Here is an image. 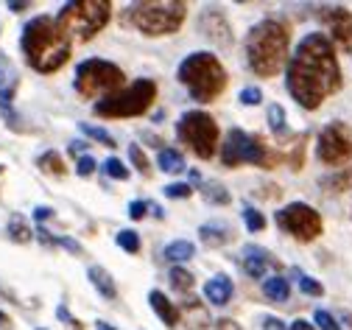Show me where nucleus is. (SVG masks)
<instances>
[{
    "mask_svg": "<svg viewBox=\"0 0 352 330\" xmlns=\"http://www.w3.org/2000/svg\"><path fill=\"white\" fill-rule=\"evenodd\" d=\"M288 92L305 110H319L341 90V68L324 34H307L288 62Z\"/></svg>",
    "mask_w": 352,
    "mask_h": 330,
    "instance_id": "f257e3e1",
    "label": "nucleus"
},
{
    "mask_svg": "<svg viewBox=\"0 0 352 330\" xmlns=\"http://www.w3.org/2000/svg\"><path fill=\"white\" fill-rule=\"evenodd\" d=\"M20 48L36 73H56L70 59V37L51 17H34L20 37Z\"/></svg>",
    "mask_w": 352,
    "mask_h": 330,
    "instance_id": "f03ea898",
    "label": "nucleus"
},
{
    "mask_svg": "<svg viewBox=\"0 0 352 330\" xmlns=\"http://www.w3.org/2000/svg\"><path fill=\"white\" fill-rule=\"evenodd\" d=\"M288 42H291V34L280 20L257 23L246 37V62H249V68L263 79L277 76L283 70L285 59H288Z\"/></svg>",
    "mask_w": 352,
    "mask_h": 330,
    "instance_id": "7ed1b4c3",
    "label": "nucleus"
},
{
    "mask_svg": "<svg viewBox=\"0 0 352 330\" xmlns=\"http://www.w3.org/2000/svg\"><path fill=\"white\" fill-rule=\"evenodd\" d=\"M176 79L188 87L190 99L201 104L215 101L227 87V70L212 54H190L176 70Z\"/></svg>",
    "mask_w": 352,
    "mask_h": 330,
    "instance_id": "20e7f679",
    "label": "nucleus"
},
{
    "mask_svg": "<svg viewBox=\"0 0 352 330\" xmlns=\"http://www.w3.org/2000/svg\"><path fill=\"white\" fill-rule=\"evenodd\" d=\"M126 17L131 20V25L140 28L148 37H162V34H173L188 17V3H173V0H140V3H131Z\"/></svg>",
    "mask_w": 352,
    "mask_h": 330,
    "instance_id": "39448f33",
    "label": "nucleus"
},
{
    "mask_svg": "<svg viewBox=\"0 0 352 330\" xmlns=\"http://www.w3.org/2000/svg\"><path fill=\"white\" fill-rule=\"evenodd\" d=\"M112 14V3L107 0H76V3H65L56 14V23L76 34L78 39H93Z\"/></svg>",
    "mask_w": 352,
    "mask_h": 330,
    "instance_id": "423d86ee",
    "label": "nucleus"
},
{
    "mask_svg": "<svg viewBox=\"0 0 352 330\" xmlns=\"http://www.w3.org/2000/svg\"><path fill=\"white\" fill-rule=\"evenodd\" d=\"M157 99V84L151 79H138L123 92H115L109 99H101L96 104V115L101 118H135L143 115Z\"/></svg>",
    "mask_w": 352,
    "mask_h": 330,
    "instance_id": "0eeeda50",
    "label": "nucleus"
},
{
    "mask_svg": "<svg viewBox=\"0 0 352 330\" xmlns=\"http://www.w3.org/2000/svg\"><path fill=\"white\" fill-rule=\"evenodd\" d=\"M123 84V70L104 59H84L76 68V92L84 99H109Z\"/></svg>",
    "mask_w": 352,
    "mask_h": 330,
    "instance_id": "6e6552de",
    "label": "nucleus"
},
{
    "mask_svg": "<svg viewBox=\"0 0 352 330\" xmlns=\"http://www.w3.org/2000/svg\"><path fill=\"white\" fill-rule=\"evenodd\" d=\"M176 134L182 137V143H188V149L201 157V160H210L215 154V146H218V126L215 121L207 115V112H185L179 121H176Z\"/></svg>",
    "mask_w": 352,
    "mask_h": 330,
    "instance_id": "1a4fd4ad",
    "label": "nucleus"
},
{
    "mask_svg": "<svg viewBox=\"0 0 352 330\" xmlns=\"http://www.w3.org/2000/svg\"><path fill=\"white\" fill-rule=\"evenodd\" d=\"M221 163L235 168L241 163H254V165H263V168H274L272 165V157L266 154L257 140L252 134H246L243 129H230L227 132V140L221 146Z\"/></svg>",
    "mask_w": 352,
    "mask_h": 330,
    "instance_id": "9d476101",
    "label": "nucleus"
},
{
    "mask_svg": "<svg viewBox=\"0 0 352 330\" xmlns=\"http://www.w3.org/2000/svg\"><path fill=\"white\" fill-rule=\"evenodd\" d=\"M277 227L288 235H294L296 241H314L322 235V216L305 202H294L283 210H277Z\"/></svg>",
    "mask_w": 352,
    "mask_h": 330,
    "instance_id": "9b49d317",
    "label": "nucleus"
},
{
    "mask_svg": "<svg viewBox=\"0 0 352 330\" xmlns=\"http://www.w3.org/2000/svg\"><path fill=\"white\" fill-rule=\"evenodd\" d=\"M316 154L327 165H344L352 160V129L346 123H327L316 140Z\"/></svg>",
    "mask_w": 352,
    "mask_h": 330,
    "instance_id": "f8f14e48",
    "label": "nucleus"
},
{
    "mask_svg": "<svg viewBox=\"0 0 352 330\" xmlns=\"http://www.w3.org/2000/svg\"><path fill=\"white\" fill-rule=\"evenodd\" d=\"M322 20L327 23L333 42L341 51H352V12L346 6H327V12H322Z\"/></svg>",
    "mask_w": 352,
    "mask_h": 330,
    "instance_id": "ddd939ff",
    "label": "nucleus"
},
{
    "mask_svg": "<svg viewBox=\"0 0 352 330\" xmlns=\"http://www.w3.org/2000/svg\"><path fill=\"white\" fill-rule=\"evenodd\" d=\"M280 263L272 258L269 249H263V247H243V271L249 277H266V269H277Z\"/></svg>",
    "mask_w": 352,
    "mask_h": 330,
    "instance_id": "4468645a",
    "label": "nucleus"
},
{
    "mask_svg": "<svg viewBox=\"0 0 352 330\" xmlns=\"http://www.w3.org/2000/svg\"><path fill=\"white\" fill-rule=\"evenodd\" d=\"M179 322H185L188 330H204L210 327V313L199 300H188L179 311Z\"/></svg>",
    "mask_w": 352,
    "mask_h": 330,
    "instance_id": "2eb2a0df",
    "label": "nucleus"
},
{
    "mask_svg": "<svg viewBox=\"0 0 352 330\" xmlns=\"http://www.w3.org/2000/svg\"><path fill=\"white\" fill-rule=\"evenodd\" d=\"M232 291H235V286H232V280H230L227 274L212 277L207 286H204V297H207L210 302H215V305H227V302L232 300Z\"/></svg>",
    "mask_w": 352,
    "mask_h": 330,
    "instance_id": "dca6fc26",
    "label": "nucleus"
},
{
    "mask_svg": "<svg viewBox=\"0 0 352 330\" xmlns=\"http://www.w3.org/2000/svg\"><path fill=\"white\" fill-rule=\"evenodd\" d=\"M199 238H201V244H207V247H224V244L232 241V232H230L227 224L210 221V224H204V227L199 229Z\"/></svg>",
    "mask_w": 352,
    "mask_h": 330,
    "instance_id": "f3484780",
    "label": "nucleus"
},
{
    "mask_svg": "<svg viewBox=\"0 0 352 330\" xmlns=\"http://www.w3.org/2000/svg\"><path fill=\"white\" fill-rule=\"evenodd\" d=\"M148 302H151V308L160 313V319H162L168 327L179 324V311H176V305H173L162 291H151V294H148Z\"/></svg>",
    "mask_w": 352,
    "mask_h": 330,
    "instance_id": "a211bd4d",
    "label": "nucleus"
},
{
    "mask_svg": "<svg viewBox=\"0 0 352 330\" xmlns=\"http://www.w3.org/2000/svg\"><path fill=\"white\" fill-rule=\"evenodd\" d=\"M87 277H90V282L98 289L101 297H107V300H118V286H115V280L109 277V271H104L101 266H90Z\"/></svg>",
    "mask_w": 352,
    "mask_h": 330,
    "instance_id": "6ab92c4d",
    "label": "nucleus"
},
{
    "mask_svg": "<svg viewBox=\"0 0 352 330\" xmlns=\"http://www.w3.org/2000/svg\"><path fill=\"white\" fill-rule=\"evenodd\" d=\"M14 90H17V70H14V65L3 54H0V99L12 101Z\"/></svg>",
    "mask_w": 352,
    "mask_h": 330,
    "instance_id": "aec40b11",
    "label": "nucleus"
},
{
    "mask_svg": "<svg viewBox=\"0 0 352 330\" xmlns=\"http://www.w3.org/2000/svg\"><path fill=\"white\" fill-rule=\"evenodd\" d=\"M263 291H266V297L274 302H285L291 297V282L283 274H272L266 282H263Z\"/></svg>",
    "mask_w": 352,
    "mask_h": 330,
    "instance_id": "412c9836",
    "label": "nucleus"
},
{
    "mask_svg": "<svg viewBox=\"0 0 352 330\" xmlns=\"http://www.w3.org/2000/svg\"><path fill=\"white\" fill-rule=\"evenodd\" d=\"M157 165L165 174H179V171H185V157L176 152V149H162L160 157H157Z\"/></svg>",
    "mask_w": 352,
    "mask_h": 330,
    "instance_id": "4be33fe9",
    "label": "nucleus"
},
{
    "mask_svg": "<svg viewBox=\"0 0 352 330\" xmlns=\"http://www.w3.org/2000/svg\"><path fill=\"white\" fill-rule=\"evenodd\" d=\"M9 238L17 241V244H28V241H31V227H28L25 216L14 213V216L9 218Z\"/></svg>",
    "mask_w": 352,
    "mask_h": 330,
    "instance_id": "5701e85b",
    "label": "nucleus"
},
{
    "mask_svg": "<svg viewBox=\"0 0 352 330\" xmlns=\"http://www.w3.org/2000/svg\"><path fill=\"white\" fill-rule=\"evenodd\" d=\"M193 255H196V247H193L190 241H173V244H168V247H165V258H168L170 263L190 260Z\"/></svg>",
    "mask_w": 352,
    "mask_h": 330,
    "instance_id": "b1692460",
    "label": "nucleus"
},
{
    "mask_svg": "<svg viewBox=\"0 0 352 330\" xmlns=\"http://www.w3.org/2000/svg\"><path fill=\"white\" fill-rule=\"evenodd\" d=\"M36 165L45 171V174H54V176H65V163H62V157H59V152H45L39 160H36Z\"/></svg>",
    "mask_w": 352,
    "mask_h": 330,
    "instance_id": "393cba45",
    "label": "nucleus"
},
{
    "mask_svg": "<svg viewBox=\"0 0 352 330\" xmlns=\"http://www.w3.org/2000/svg\"><path fill=\"white\" fill-rule=\"evenodd\" d=\"M168 277H170V286L176 291H190L193 289V274L188 269H182V266H173Z\"/></svg>",
    "mask_w": 352,
    "mask_h": 330,
    "instance_id": "a878e982",
    "label": "nucleus"
},
{
    "mask_svg": "<svg viewBox=\"0 0 352 330\" xmlns=\"http://www.w3.org/2000/svg\"><path fill=\"white\" fill-rule=\"evenodd\" d=\"M118 244H120L123 252L135 255V252H140V235L131 232V229H120V232H118Z\"/></svg>",
    "mask_w": 352,
    "mask_h": 330,
    "instance_id": "bb28decb",
    "label": "nucleus"
},
{
    "mask_svg": "<svg viewBox=\"0 0 352 330\" xmlns=\"http://www.w3.org/2000/svg\"><path fill=\"white\" fill-rule=\"evenodd\" d=\"M201 194H204V199L210 205H230V194L224 191L221 185H215V182H210L207 187H201Z\"/></svg>",
    "mask_w": 352,
    "mask_h": 330,
    "instance_id": "cd10ccee",
    "label": "nucleus"
},
{
    "mask_svg": "<svg viewBox=\"0 0 352 330\" xmlns=\"http://www.w3.org/2000/svg\"><path fill=\"white\" fill-rule=\"evenodd\" d=\"M269 126H272V132H274L277 137L285 134V110H283L280 104H272V107H269Z\"/></svg>",
    "mask_w": 352,
    "mask_h": 330,
    "instance_id": "c85d7f7f",
    "label": "nucleus"
},
{
    "mask_svg": "<svg viewBox=\"0 0 352 330\" xmlns=\"http://www.w3.org/2000/svg\"><path fill=\"white\" fill-rule=\"evenodd\" d=\"M243 221H246L249 232H260L263 227H266V216H263L260 210H254L252 205H246V207H243Z\"/></svg>",
    "mask_w": 352,
    "mask_h": 330,
    "instance_id": "c756f323",
    "label": "nucleus"
},
{
    "mask_svg": "<svg viewBox=\"0 0 352 330\" xmlns=\"http://www.w3.org/2000/svg\"><path fill=\"white\" fill-rule=\"evenodd\" d=\"M129 157H131V163H135V168H138L143 176L151 174V163H148V157L143 154V149H140L138 143H131V146H129Z\"/></svg>",
    "mask_w": 352,
    "mask_h": 330,
    "instance_id": "7c9ffc66",
    "label": "nucleus"
},
{
    "mask_svg": "<svg viewBox=\"0 0 352 330\" xmlns=\"http://www.w3.org/2000/svg\"><path fill=\"white\" fill-rule=\"evenodd\" d=\"M87 137H93V140H98L101 146H109V149H115V137L109 134V132H104V129H98V126H87V123H81L78 126Z\"/></svg>",
    "mask_w": 352,
    "mask_h": 330,
    "instance_id": "2f4dec72",
    "label": "nucleus"
},
{
    "mask_svg": "<svg viewBox=\"0 0 352 330\" xmlns=\"http://www.w3.org/2000/svg\"><path fill=\"white\" fill-rule=\"evenodd\" d=\"M101 171L109 176V179H126L129 176V168L118 160V157H112V160H107L104 165H101Z\"/></svg>",
    "mask_w": 352,
    "mask_h": 330,
    "instance_id": "473e14b6",
    "label": "nucleus"
},
{
    "mask_svg": "<svg viewBox=\"0 0 352 330\" xmlns=\"http://www.w3.org/2000/svg\"><path fill=\"white\" fill-rule=\"evenodd\" d=\"M299 289H302V294H307V297H322V294H324L322 282H316L314 277H305V274H299Z\"/></svg>",
    "mask_w": 352,
    "mask_h": 330,
    "instance_id": "72a5a7b5",
    "label": "nucleus"
},
{
    "mask_svg": "<svg viewBox=\"0 0 352 330\" xmlns=\"http://www.w3.org/2000/svg\"><path fill=\"white\" fill-rule=\"evenodd\" d=\"M165 196H170V199H190L193 187L185 185V182H173V185H165Z\"/></svg>",
    "mask_w": 352,
    "mask_h": 330,
    "instance_id": "f704fd0d",
    "label": "nucleus"
},
{
    "mask_svg": "<svg viewBox=\"0 0 352 330\" xmlns=\"http://www.w3.org/2000/svg\"><path fill=\"white\" fill-rule=\"evenodd\" d=\"M316 324H319V330H341V324L336 322V316L333 313H327V311H316Z\"/></svg>",
    "mask_w": 352,
    "mask_h": 330,
    "instance_id": "c9c22d12",
    "label": "nucleus"
},
{
    "mask_svg": "<svg viewBox=\"0 0 352 330\" xmlns=\"http://www.w3.org/2000/svg\"><path fill=\"white\" fill-rule=\"evenodd\" d=\"M260 90L257 87H246V90H241V104H246V107H257L260 104Z\"/></svg>",
    "mask_w": 352,
    "mask_h": 330,
    "instance_id": "e433bc0d",
    "label": "nucleus"
},
{
    "mask_svg": "<svg viewBox=\"0 0 352 330\" xmlns=\"http://www.w3.org/2000/svg\"><path fill=\"white\" fill-rule=\"evenodd\" d=\"M93 171H96V160H93L90 154L78 157V165H76V174H78V176H90Z\"/></svg>",
    "mask_w": 352,
    "mask_h": 330,
    "instance_id": "4c0bfd02",
    "label": "nucleus"
},
{
    "mask_svg": "<svg viewBox=\"0 0 352 330\" xmlns=\"http://www.w3.org/2000/svg\"><path fill=\"white\" fill-rule=\"evenodd\" d=\"M146 210H148V205H146V202H131V205H129V216L135 218V221H138V218H143V216H146Z\"/></svg>",
    "mask_w": 352,
    "mask_h": 330,
    "instance_id": "58836bf2",
    "label": "nucleus"
},
{
    "mask_svg": "<svg viewBox=\"0 0 352 330\" xmlns=\"http://www.w3.org/2000/svg\"><path fill=\"white\" fill-rule=\"evenodd\" d=\"M36 238H39L42 244H45V247H56V244H59V238H51L45 227H39V229H36Z\"/></svg>",
    "mask_w": 352,
    "mask_h": 330,
    "instance_id": "ea45409f",
    "label": "nucleus"
},
{
    "mask_svg": "<svg viewBox=\"0 0 352 330\" xmlns=\"http://www.w3.org/2000/svg\"><path fill=\"white\" fill-rule=\"evenodd\" d=\"M263 330H285V324L277 316H266L263 319Z\"/></svg>",
    "mask_w": 352,
    "mask_h": 330,
    "instance_id": "a19ab883",
    "label": "nucleus"
},
{
    "mask_svg": "<svg viewBox=\"0 0 352 330\" xmlns=\"http://www.w3.org/2000/svg\"><path fill=\"white\" fill-rule=\"evenodd\" d=\"M215 330H241V324L235 319H218L215 322Z\"/></svg>",
    "mask_w": 352,
    "mask_h": 330,
    "instance_id": "79ce46f5",
    "label": "nucleus"
},
{
    "mask_svg": "<svg viewBox=\"0 0 352 330\" xmlns=\"http://www.w3.org/2000/svg\"><path fill=\"white\" fill-rule=\"evenodd\" d=\"M291 330H316L307 319H296V322H291Z\"/></svg>",
    "mask_w": 352,
    "mask_h": 330,
    "instance_id": "37998d69",
    "label": "nucleus"
},
{
    "mask_svg": "<svg viewBox=\"0 0 352 330\" xmlns=\"http://www.w3.org/2000/svg\"><path fill=\"white\" fill-rule=\"evenodd\" d=\"M34 218L42 224V221H45V218H51V207H36L34 210Z\"/></svg>",
    "mask_w": 352,
    "mask_h": 330,
    "instance_id": "c03bdc74",
    "label": "nucleus"
},
{
    "mask_svg": "<svg viewBox=\"0 0 352 330\" xmlns=\"http://www.w3.org/2000/svg\"><path fill=\"white\" fill-rule=\"evenodd\" d=\"M25 6H28V3H14V0H12V3H9V9H12V12H23Z\"/></svg>",
    "mask_w": 352,
    "mask_h": 330,
    "instance_id": "a18cd8bd",
    "label": "nucleus"
},
{
    "mask_svg": "<svg viewBox=\"0 0 352 330\" xmlns=\"http://www.w3.org/2000/svg\"><path fill=\"white\" fill-rule=\"evenodd\" d=\"M0 327H9V316L3 311H0Z\"/></svg>",
    "mask_w": 352,
    "mask_h": 330,
    "instance_id": "49530a36",
    "label": "nucleus"
},
{
    "mask_svg": "<svg viewBox=\"0 0 352 330\" xmlns=\"http://www.w3.org/2000/svg\"><path fill=\"white\" fill-rule=\"evenodd\" d=\"M98 330H115V327H109V324H104V322H98Z\"/></svg>",
    "mask_w": 352,
    "mask_h": 330,
    "instance_id": "de8ad7c7",
    "label": "nucleus"
}]
</instances>
